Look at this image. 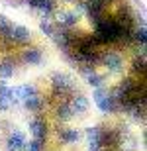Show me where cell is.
Listing matches in <instances>:
<instances>
[{
  "mask_svg": "<svg viewBox=\"0 0 147 151\" xmlns=\"http://www.w3.org/2000/svg\"><path fill=\"white\" fill-rule=\"evenodd\" d=\"M22 57H24V61L29 63V65H39L41 63V51L35 49V47H32V49H24Z\"/></svg>",
  "mask_w": 147,
  "mask_h": 151,
  "instance_id": "8fae6325",
  "label": "cell"
},
{
  "mask_svg": "<svg viewBox=\"0 0 147 151\" xmlns=\"http://www.w3.org/2000/svg\"><path fill=\"white\" fill-rule=\"evenodd\" d=\"M14 77V63L12 61H0V78L6 81V78Z\"/></svg>",
  "mask_w": 147,
  "mask_h": 151,
  "instance_id": "5bb4252c",
  "label": "cell"
},
{
  "mask_svg": "<svg viewBox=\"0 0 147 151\" xmlns=\"http://www.w3.org/2000/svg\"><path fill=\"white\" fill-rule=\"evenodd\" d=\"M24 145H26V135H24V132H20V129L12 132L10 137H8V141H6L8 151H22Z\"/></svg>",
  "mask_w": 147,
  "mask_h": 151,
  "instance_id": "52a82bcc",
  "label": "cell"
},
{
  "mask_svg": "<svg viewBox=\"0 0 147 151\" xmlns=\"http://www.w3.org/2000/svg\"><path fill=\"white\" fill-rule=\"evenodd\" d=\"M100 61L104 63L106 69L112 71V73H118V71H122V67H124V57L120 55V53H116V51H108V53L100 55Z\"/></svg>",
  "mask_w": 147,
  "mask_h": 151,
  "instance_id": "3957f363",
  "label": "cell"
},
{
  "mask_svg": "<svg viewBox=\"0 0 147 151\" xmlns=\"http://www.w3.org/2000/svg\"><path fill=\"white\" fill-rule=\"evenodd\" d=\"M2 39H8L10 43H29L32 41V32L28 28H24V26H14L10 35Z\"/></svg>",
  "mask_w": 147,
  "mask_h": 151,
  "instance_id": "5b68a950",
  "label": "cell"
},
{
  "mask_svg": "<svg viewBox=\"0 0 147 151\" xmlns=\"http://www.w3.org/2000/svg\"><path fill=\"white\" fill-rule=\"evenodd\" d=\"M41 104H43V98H41L39 94L29 96V98H26V100H24V106L28 108V110H32V112H37V110L41 108Z\"/></svg>",
  "mask_w": 147,
  "mask_h": 151,
  "instance_id": "4fadbf2b",
  "label": "cell"
},
{
  "mask_svg": "<svg viewBox=\"0 0 147 151\" xmlns=\"http://www.w3.org/2000/svg\"><path fill=\"white\" fill-rule=\"evenodd\" d=\"M29 132H32V135H34V139L43 141V143H45L47 122L43 120V118H32V120H29Z\"/></svg>",
  "mask_w": 147,
  "mask_h": 151,
  "instance_id": "277c9868",
  "label": "cell"
},
{
  "mask_svg": "<svg viewBox=\"0 0 147 151\" xmlns=\"http://www.w3.org/2000/svg\"><path fill=\"white\" fill-rule=\"evenodd\" d=\"M8 108H10V102L0 96V110H8Z\"/></svg>",
  "mask_w": 147,
  "mask_h": 151,
  "instance_id": "ffe728a7",
  "label": "cell"
},
{
  "mask_svg": "<svg viewBox=\"0 0 147 151\" xmlns=\"http://www.w3.org/2000/svg\"><path fill=\"white\" fill-rule=\"evenodd\" d=\"M55 116H57V120H61V122H69L75 114H73V110H71V106H69V102H63L61 106H57Z\"/></svg>",
  "mask_w": 147,
  "mask_h": 151,
  "instance_id": "7c38bea8",
  "label": "cell"
},
{
  "mask_svg": "<svg viewBox=\"0 0 147 151\" xmlns=\"http://www.w3.org/2000/svg\"><path fill=\"white\" fill-rule=\"evenodd\" d=\"M51 84H53L55 92H57V94H61V96H65L67 92H71V90L75 88L73 78L69 77L67 73H61V71H57V73L51 75Z\"/></svg>",
  "mask_w": 147,
  "mask_h": 151,
  "instance_id": "7a4b0ae2",
  "label": "cell"
},
{
  "mask_svg": "<svg viewBox=\"0 0 147 151\" xmlns=\"http://www.w3.org/2000/svg\"><path fill=\"white\" fill-rule=\"evenodd\" d=\"M79 22V14L73 10H63L59 16H57V26L61 29H71L75 24Z\"/></svg>",
  "mask_w": 147,
  "mask_h": 151,
  "instance_id": "8992f818",
  "label": "cell"
},
{
  "mask_svg": "<svg viewBox=\"0 0 147 151\" xmlns=\"http://www.w3.org/2000/svg\"><path fill=\"white\" fill-rule=\"evenodd\" d=\"M59 137L63 143H77L80 139V132L75 128H67V129H59Z\"/></svg>",
  "mask_w": 147,
  "mask_h": 151,
  "instance_id": "30bf717a",
  "label": "cell"
},
{
  "mask_svg": "<svg viewBox=\"0 0 147 151\" xmlns=\"http://www.w3.org/2000/svg\"><path fill=\"white\" fill-rule=\"evenodd\" d=\"M94 102H96V106L100 108L104 114L108 112H116V110H120V104L116 100H114V96L112 94H108V90L104 88V86H100V88L94 90Z\"/></svg>",
  "mask_w": 147,
  "mask_h": 151,
  "instance_id": "6da1fadb",
  "label": "cell"
},
{
  "mask_svg": "<svg viewBox=\"0 0 147 151\" xmlns=\"http://www.w3.org/2000/svg\"><path fill=\"white\" fill-rule=\"evenodd\" d=\"M133 39H136V41H139V43H141V47H145V26H143V24L136 29V32H133Z\"/></svg>",
  "mask_w": 147,
  "mask_h": 151,
  "instance_id": "ac0fdd59",
  "label": "cell"
},
{
  "mask_svg": "<svg viewBox=\"0 0 147 151\" xmlns=\"http://www.w3.org/2000/svg\"><path fill=\"white\" fill-rule=\"evenodd\" d=\"M24 151H43V141L32 139L29 143L26 141V145H24Z\"/></svg>",
  "mask_w": 147,
  "mask_h": 151,
  "instance_id": "e0dca14e",
  "label": "cell"
},
{
  "mask_svg": "<svg viewBox=\"0 0 147 151\" xmlns=\"http://www.w3.org/2000/svg\"><path fill=\"white\" fill-rule=\"evenodd\" d=\"M69 106H71L73 114H82V112L88 110V100H86V96L79 94V96H75L73 100L69 102Z\"/></svg>",
  "mask_w": 147,
  "mask_h": 151,
  "instance_id": "ba28073f",
  "label": "cell"
},
{
  "mask_svg": "<svg viewBox=\"0 0 147 151\" xmlns=\"http://www.w3.org/2000/svg\"><path fill=\"white\" fill-rule=\"evenodd\" d=\"M85 77H86V81H88V84H90V86H96V88H100L102 84H104V77H102V75H98V73H94V71L86 73Z\"/></svg>",
  "mask_w": 147,
  "mask_h": 151,
  "instance_id": "2e32d148",
  "label": "cell"
},
{
  "mask_svg": "<svg viewBox=\"0 0 147 151\" xmlns=\"http://www.w3.org/2000/svg\"><path fill=\"white\" fill-rule=\"evenodd\" d=\"M12 28H14V24H12L6 16L0 14V37H8L10 32H12Z\"/></svg>",
  "mask_w": 147,
  "mask_h": 151,
  "instance_id": "9a60e30c",
  "label": "cell"
},
{
  "mask_svg": "<svg viewBox=\"0 0 147 151\" xmlns=\"http://www.w3.org/2000/svg\"><path fill=\"white\" fill-rule=\"evenodd\" d=\"M39 28H41V32H43L45 35H49V37H51L53 34H55V28H53V24H51L49 20H41Z\"/></svg>",
  "mask_w": 147,
  "mask_h": 151,
  "instance_id": "d6986e66",
  "label": "cell"
},
{
  "mask_svg": "<svg viewBox=\"0 0 147 151\" xmlns=\"http://www.w3.org/2000/svg\"><path fill=\"white\" fill-rule=\"evenodd\" d=\"M28 4L35 10H41L43 14H51L55 10V0H28Z\"/></svg>",
  "mask_w": 147,
  "mask_h": 151,
  "instance_id": "9c48e42d",
  "label": "cell"
}]
</instances>
